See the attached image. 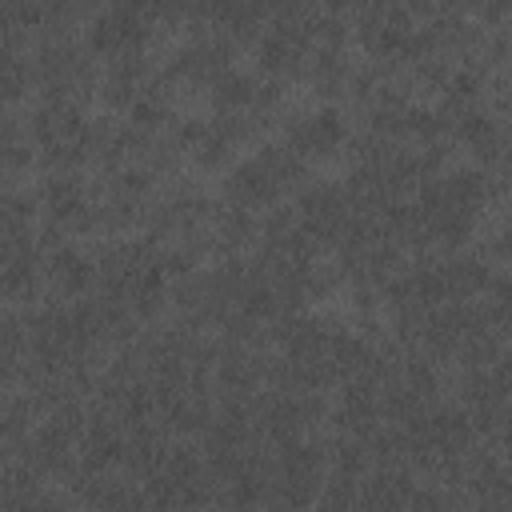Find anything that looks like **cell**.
I'll list each match as a JSON object with an SVG mask.
<instances>
[{"mask_svg":"<svg viewBox=\"0 0 512 512\" xmlns=\"http://www.w3.org/2000/svg\"><path fill=\"white\" fill-rule=\"evenodd\" d=\"M292 156L308 160H328L348 144V120L340 108L320 104V108H300L288 116L284 124V140H280Z\"/></svg>","mask_w":512,"mask_h":512,"instance_id":"cell-1","label":"cell"}]
</instances>
